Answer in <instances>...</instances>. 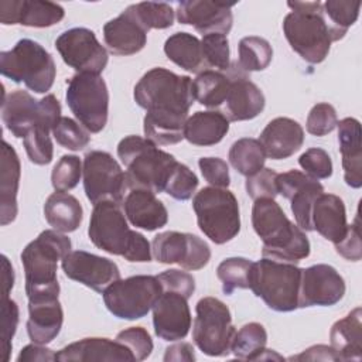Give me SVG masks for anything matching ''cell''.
Returning <instances> with one entry per match:
<instances>
[{
	"mask_svg": "<svg viewBox=\"0 0 362 362\" xmlns=\"http://www.w3.org/2000/svg\"><path fill=\"white\" fill-rule=\"evenodd\" d=\"M134 102L146 110V139L158 146L177 144L184 139L188 112L195 100L192 79L157 66L147 71L134 86Z\"/></svg>",
	"mask_w": 362,
	"mask_h": 362,
	"instance_id": "obj_1",
	"label": "cell"
},
{
	"mask_svg": "<svg viewBox=\"0 0 362 362\" xmlns=\"http://www.w3.org/2000/svg\"><path fill=\"white\" fill-rule=\"evenodd\" d=\"M252 225L263 242V257L294 264L308 257L311 246L305 232L286 216L274 199L259 198L255 201Z\"/></svg>",
	"mask_w": 362,
	"mask_h": 362,
	"instance_id": "obj_2",
	"label": "cell"
},
{
	"mask_svg": "<svg viewBox=\"0 0 362 362\" xmlns=\"http://www.w3.org/2000/svg\"><path fill=\"white\" fill-rule=\"evenodd\" d=\"M72 249L71 239L55 229L42 230L21 252L28 301L51 300L59 296L58 262Z\"/></svg>",
	"mask_w": 362,
	"mask_h": 362,
	"instance_id": "obj_3",
	"label": "cell"
},
{
	"mask_svg": "<svg viewBox=\"0 0 362 362\" xmlns=\"http://www.w3.org/2000/svg\"><path fill=\"white\" fill-rule=\"evenodd\" d=\"M88 236L90 242L106 253L122 256L127 262H150L151 246L140 232L132 230L120 205L112 201H102L93 205L89 221Z\"/></svg>",
	"mask_w": 362,
	"mask_h": 362,
	"instance_id": "obj_4",
	"label": "cell"
},
{
	"mask_svg": "<svg viewBox=\"0 0 362 362\" xmlns=\"http://www.w3.org/2000/svg\"><path fill=\"white\" fill-rule=\"evenodd\" d=\"M291 11L283 20V33L291 49L308 64L322 62L334 37L321 1H288Z\"/></svg>",
	"mask_w": 362,
	"mask_h": 362,
	"instance_id": "obj_5",
	"label": "cell"
},
{
	"mask_svg": "<svg viewBox=\"0 0 362 362\" xmlns=\"http://www.w3.org/2000/svg\"><path fill=\"white\" fill-rule=\"evenodd\" d=\"M117 157L126 167L129 188L164 192L170 174L177 164L173 154L161 150L148 139L127 136L117 144Z\"/></svg>",
	"mask_w": 362,
	"mask_h": 362,
	"instance_id": "obj_6",
	"label": "cell"
},
{
	"mask_svg": "<svg viewBox=\"0 0 362 362\" xmlns=\"http://www.w3.org/2000/svg\"><path fill=\"white\" fill-rule=\"evenodd\" d=\"M301 269L294 263L262 257L253 262L250 290L277 313H290L298 308Z\"/></svg>",
	"mask_w": 362,
	"mask_h": 362,
	"instance_id": "obj_7",
	"label": "cell"
},
{
	"mask_svg": "<svg viewBox=\"0 0 362 362\" xmlns=\"http://www.w3.org/2000/svg\"><path fill=\"white\" fill-rule=\"evenodd\" d=\"M0 72L35 93H45L54 85L57 68L51 54L40 42L23 38L11 49L0 52Z\"/></svg>",
	"mask_w": 362,
	"mask_h": 362,
	"instance_id": "obj_8",
	"label": "cell"
},
{
	"mask_svg": "<svg viewBox=\"0 0 362 362\" xmlns=\"http://www.w3.org/2000/svg\"><path fill=\"white\" fill-rule=\"evenodd\" d=\"M201 232L216 245L232 240L240 230L239 204L228 188L205 187L192 199Z\"/></svg>",
	"mask_w": 362,
	"mask_h": 362,
	"instance_id": "obj_9",
	"label": "cell"
},
{
	"mask_svg": "<svg viewBox=\"0 0 362 362\" xmlns=\"http://www.w3.org/2000/svg\"><path fill=\"white\" fill-rule=\"evenodd\" d=\"M61 117V105L52 93L37 100L27 90L17 89L1 102L3 123L17 139H24L38 127L52 132Z\"/></svg>",
	"mask_w": 362,
	"mask_h": 362,
	"instance_id": "obj_10",
	"label": "cell"
},
{
	"mask_svg": "<svg viewBox=\"0 0 362 362\" xmlns=\"http://www.w3.org/2000/svg\"><path fill=\"white\" fill-rule=\"evenodd\" d=\"M66 103L89 133H99L107 123L109 90L105 79L96 74H76L68 81Z\"/></svg>",
	"mask_w": 362,
	"mask_h": 362,
	"instance_id": "obj_11",
	"label": "cell"
},
{
	"mask_svg": "<svg viewBox=\"0 0 362 362\" xmlns=\"http://www.w3.org/2000/svg\"><path fill=\"white\" fill-rule=\"evenodd\" d=\"M163 287L157 276L137 274L113 281L102 294L110 314L120 320H139L147 315Z\"/></svg>",
	"mask_w": 362,
	"mask_h": 362,
	"instance_id": "obj_12",
	"label": "cell"
},
{
	"mask_svg": "<svg viewBox=\"0 0 362 362\" xmlns=\"http://www.w3.org/2000/svg\"><path fill=\"white\" fill-rule=\"evenodd\" d=\"M192 327L195 345L208 356H226L230 352L235 327L230 310L215 297H204L197 303Z\"/></svg>",
	"mask_w": 362,
	"mask_h": 362,
	"instance_id": "obj_13",
	"label": "cell"
},
{
	"mask_svg": "<svg viewBox=\"0 0 362 362\" xmlns=\"http://www.w3.org/2000/svg\"><path fill=\"white\" fill-rule=\"evenodd\" d=\"M83 188L90 204L112 201L122 205L129 188L126 173L112 154L92 150L85 154L82 164Z\"/></svg>",
	"mask_w": 362,
	"mask_h": 362,
	"instance_id": "obj_14",
	"label": "cell"
},
{
	"mask_svg": "<svg viewBox=\"0 0 362 362\" xmlns=\"http://www.w3.org/2000/svg\"><path fill=\"white\" fill-rule=\"evenodd\" d=\"M55 48L62 61L78 74L100 75L109 61L107 51L98 41L95 33L85 27L64 31L55 40Z\"/></svg>",
	"mask_w": 362,
	"mask_h": 362,
	"instance_id": "obj_15",
	"label": "cell"
},
{
	"mask_svg": "<svg viewBox=\"0 0 362 362\" xmlns=\"http://www.w3.org/2000/svg\"><path fill=\"white\" fill-rule=\"evenodd\" d=\"M151 255L163 264L177 263L185 270H199L209 263L211 249L197 235L167 230L154 236Z\"/></svg>",
	"mask_w": 362,
	"mask_h": 362,
	"instance_id": "obj_16",
	"label": "cell"
},
{
	"mask_svg": "<svg viewBox=\"0 0 362 362\" xmlns=\"http://www.w3.org/2000/svg\"><path fill=\"white\" fill-rule=\"evenodd\" d=\"M345 290L346 287L342 276L329 264L320 263L301 269L298 308L334 305L342 300Z\"/></svg>",
	"mask_w": 362,
	"mask_h": 362,
	"instance_id": "obj_17",
	"label": "cell"
},
{
	"mask_svg": "<svg viewBox=\"0 0 362 362\" xmlns=\"http://www.w3.org/2000/svg\"><path fill=\"white\" fill-rule=\"evenodd\" d=\"M61 266L68 279L98 293L120 279V270L113 260L85 250H71L61 260Z\"/></svg>",
	"mask_w": 362,
	"mask_h": 362,
	"instance_id": "obj_18",
	"label": "cell"
},
{
	"mask_svg": "<svg viewBox=\"0 0 362 362\" xmlns=\"http://www.w3.org/2000/svg\"><path fill=\"white\" fill-rule=\"evenodd\" d=\"M277 192L290 201L297 226L305 232H311L313 205L324 192V187L305 173L290 170L277 175Z\"/></svg>",
	"mask_w": 362,
	"mask_h": 362,
	"instance_id": "obj_19",
	"label": "cell"
},
{
	"mask_svg": "<svg viewBox=\"0 0 362 362\" xmlns=\"http://www.w3.org/2000/svg\"><path fill=\"white\" fill-rule=\"evenodd\" d=\"M233 4L209 0H184L177 4V20L192 25L202 35L228 34L233 24Z\"/></svg>",
	"mask_w": 362,
	"mask_h": 362,
	"instance_id": "obj_20",
	"label": "cell"
},
{
	"mask_svg": "<svg viewBox=\"0 0 362 362\" xmlns=\"http://www.w3.org/2000/svg\"><path fill=\"white\" fill-rule=\"evenodd\" d=\"M230 86L223 102V115L229 122L250 120L259 116L266 105L260 88L253 83L246 72L236 64H230Z\"/></svg>",
	"mask_w": 362,
	"mask_h": 362,
	"instance_id": "obj_21",
	"label": "cell"
},
{
	"mask_svg": "<svg viewBox=\"0 0 362 362\" xmlns=\"http://www.w3.org/2000/svg\"><path fill=\"white\" fill-rule=\"evenodd\" d=\"M154 332L163 341L184 339L191 328L188 298L174 291H163L153 305Z\"/></svg>",
	"mask_w": 362,
	"mask_h": 362,
	"instance_id": "obj_22",
	"label": "cell"
},
{
	"mask_svg": "<svg viewBox=\"0 0 362 362\" xmlns=\"http://www.w3.org/2000/svg\"><path fill=\"white\" fill-rule=\"evenodd\" d=\"M65 16L64 7L41 0H3L0 1V23L4 25L21 24L45 28L58 24Z\"/></svg>",
	"mask_w": 362,
	"mask_h": 362,
	"instance_id": "obj_23",
	"label": "cell"
},
{
	"mask_svg": "<svg viewBox=\"0 0 362 362\" xmlns=\"http://www.w3.org/2000/svg\"><path fill=\"white\" fill-rule=\"evenodd\" d=\"M122 206L129 222L147 232L157 230L168 222L165 205L150 189L130 188L122 202Z\"/></svg>",
	"mask_w": 362,
	"mask_h": 362,
	"instance_id": "obj_24",
	"label": "cell"
},
{
	"mask_svg": "<svg viewBox=\"0 0 362 362\" xmlns=\"http://www.w3.org/2000/svg\"><path fill=\"white\" fill-rule=\"evenodd\" d=\"M259 141L266 157L272 160H284L301 148L304 143V130L298 122L290 117H276L263 129Z\"/></svg>",
	"mask_w": 362,
	"mask_h": 362,
	"instance_id": "obj_25",
	"label": "cell"
},
{
	"mask_svg": "<svg viewBox=\"0 0 362 362\" xmlns=\"http://www.w3.org/2000/svg\"><path fill=\"white\" fill-rule=\"evenodd\" d=\"M103 41L113 55H133L147 44V31L126 8L103 25Z\"/></svg>",
	"mask_w": 362,
	"mask_h": 362,
	"instance_id": "obj_26",
	"label": "cell"
},
{
	"mask_svg": "<svg viewBox=\"0 0 362 362\" xmlns=\"http://www.w3.org/2000/svg\"><path fill=\"white\" fill-rule=\"evenodd\" d=\"M58 362L86 361H136L123 344L109 338H83L72 342L57 352Z\"/></svg>",
	"mask_w": 362,
	"mask_h": 362,
	"instance_id": "obj_27",
	"label": "cell"
},
{
	"mask_svg": "<svg viewBox=\"0 0 362 362\" xmlns=\"http://www.w3.org/2000/svg\"><path fill=\"white\" fill-rule=\"evenodd\" d=\"M313 230L337 245L348 230L344 201L335 194L322 192L314 202L311 211Z\"/></svg>",
	"mask_w": 362,
	"mask_h": 362,
	"instance_id": "obj_28",
	"label": "cell"
},
{
	"mask_svg": "<svg viewBox=\"0 0 362 362\" xmlns=\"http://www.w3.org/2000/svg\"><path fill=\"white\" fill-rule=\"evenodd\" d=\"M338 143L342 156L344 180L351 188L362 185V150L361 123L355 117H345L338 122Z\"/></svg>",
	"mask_w": 362,
	"mask_h": 362,
	"instance_id": "obj_29",
	"label": "cell"
},
{
	"mask_svg": "<svg viewBox=\"0 0 362 362\" xmlns=\"http://www.w3.org/2000/svg\"><path fill=\"white\" fill-rule=\"evenodd\" d=\"M64 311L58 298L28 301L27 334L35 344L47 345L62 328Z\"/></svg>",
	"mask_w": 362,
	"mask_h": 362,
	"instance_id": "obj_30",
	"label": "cell"
},
{
	"mask_svg": "<svg viewBox=\"0 0 362 362\" xmlns=\"http://www.w3.org/2000/svg\"><path fill=\"white\" fill-rule=\"evenodd\" d=\"M20 158L6 140L1 144V181H0V223H11L18 212L17 192L20 185Z\"/></svg>",
	"mask_w": 362,
	"mask_h": 362,
	"instance_id": "obj_31",
	"label": "cell"
},
{
	"mask_svg": "<svg viewBox=\"0 0 362 362\" xmlns=\"http://www.w3.org/2000/svg\"><path fill=\"white\" fill-rule=\"evenodd\" d=\"M362 310L354 308L334 322L329 331L331 346L339 361H361L362 356Z\"/></svg>",
	"mask_w": 362,
	"mask_h": 362,
	"instance_id": "obj_32",
	"label": "cell"
},
{
	"mask_svg": "<svg viewBox=\"0 0 362 362\" xmlns=\"http://www.w3.org/2000/svg\"><path fill=\"white\" fill-rule=\"evenodd\" d=\"M229 132V120L222 112L205 110L195 112L187 119L184 139L194 146L218 144Z\"/></svg>",
	"mask_w": 362,
	"mask_h": 362,
	"instance_id": "obj_33",
	"label": "cell"
},
{
	"mask_svg": "<svg viewBox=\"0 0 362 362\" xmlns=\"http://www.w3.org/2000/svg\"><path fill=\"white\" fill-rule=\"evenodd\" d=\"M44 216L52 229L69 233L81 226L83 209L81 202L71 194L55 191L44 204Z\"/></svg>",
	"mask_w": 362,
	"mask_h": 362,
	"instance_id": "obj_34",
	"label": "cell"
},
{
	"mask_svg": "<svg viewBox=\"0 0 362 362\" xmlns=\"http://www.w3.org/2000/svg\"><path fill=\"white\" fill-rule=\"evenodd\" d=\"M164 52L170 61L188 72L199 74L208 69L201 41L189 33H175L170 35L164 42Z\"/></svg>",
	"mask_w": 362,
	"mask_h": 362,
	"instance_id": "obj_35",
	"label": "cell"
},
{
	"mask_svg": "<svg viewBox=\"0 0 362 362\" xmlns=\"http://www.w3.org/2000/svg\"><path fill=\"white\" fill-rule=\"evenodd\" d=\"M230 81V69H226V72L216 69H205L199 72L192 81L195 100L206 107H218L223 105Z\"/></svg>",
	"mask_w": 362,
	"mask_h": 362,
	"instance_id": "obj_36",
	"label": "cell"
},
{
	"mask_svg": "<svg viewBox=\"0 0 362 362\" xmlns=\"http://www.w3.org/2000/svg\"><path fill=\"white\" fill-rule=\"evenodd\" d=\"M229 163L242 175L250 177L264 167L266 154L257 139L243 137L229 148Z\"/></svg>",
	"mask_w": 362,
	"mask_h": 362,
	"instance_id": "obj_37",
	"label": "cell"
},
{
	"mask_svg": "<svg viewBox=\"0 0 362 362\" xmlns=\"http://www.w3.org/2000/svg\"><path fill=\"white\" fill-rule=\"evenodd\" d=\"M266 328L259 322H249L235 332L230 352L235 355V358L242 361H257L262 352L266 349Z\"/></svg>",
	"mask_w": 362,
	"mask_h": 362,
	"instance_id": "obj_38",
	"label": "cell"
},
{
	"mask_svg": "<svg viewBox=\"0 0 362 362\" xmlns=\"http://www.w3.org/2000/svg\"><path fill=\"white\" fill-rule=\"evenodd\" d=\"M238 65L245 72H255L266 69L273 58V48L270 42L262 37L249 35L239 41Z\"/></svg>",
	"mask_w": 362,
	"mask_h": 362,
	"instance_id": "obj_39",
	"label": "cell"
},
{
	"mask_svg": "<svg viewBox=\"0 0 362 362\" xmlns=\"http://www.w3.org/2000/svg\"><path fill=\"white\" fill-rule=\"evenodd\" d=\"M136 21L148 33V30H164L174 23V8L168 3L141 1L127 7Z\"/></svg>",
	"mask_w": 362,
	"mask_h": 362,
	"instance_id": "obj_40",
	"label": "cell"
},
{
	"mask_svg": "<svg viewBox=\"0 0 362 362\" xmlns=\"http://www.w3.org/2000/svg\"><path fill=\"white\" fill-rule=\"evenodd\" d=\"M253 262L246 257H228L216 269V276L222 281V290L230 296L236 288L250 287V273Z\"/></svg>",
	"mask_w": 362,
	"mask_h": 362,
	"instance_id": "obj_41",
	"label": "cell"
},
{
	"mask_svg": "<svg viewBox=\"0 0 362 362\" xmlns=\"http://www.w3.org/2000/svg\"><path fill=\"white\" fill-rule=\"evenodd\" d=\"M324 14L331 20L329 28L334 37V41L344 38L348 28L355 24L359 16L361 1L349 0H327L322 4Z\"/></svg>",
	"mask_w": 362,
	"mask_h": 362,
	"instance_id": "obj_42",
	"label": "cell"
},
{
	"mask_svg": "<svg viewBox=\"0 0 362 362\" xmlns=\"http://www.w3.org/2000/svg\"><path fill=\"white\" fill-rule=\"evenodd\" d=\"M82 177V163L78 156H62L52 168L51 184L55 191L66 192L75 188Z\"/></svg>",
	"mask_w": 362,
	"mask_h": 362,
	"instance_id": "obj_43",
	"label": "cell"
},
{
	"mask_svg": "<svg viewBox=\"0 0 362 362\" xmlns=\"http://www.w3.org/2000/svg\"><path fill=\"white\" fill-rule=\"evenodd\" d=\"M202 54L206 66L215 68L216 71H226L230 66L229 40L225 34H206L201 40Z\"/></svg>",
	"mask_w": 362,
	"mask_h": 362,
	"instance_id": "obj_44",
	"label": "cell"
},
{
	"mask_svg": "<svg viewBox=\"0 0 362 362\" xmlns=\"http://www.w3.org/2000/svg\"><path fill=\"white\" fill-rule=\"evenodd\" d=\"M198 182L195 173L185 164L177 161L165 184L164 192L177 201H187L195 194Z\"/></svg>",
	"mask_w": 362,
	"mask_h": 362,
	"instance_id": "obj_45",
	"label": "cell"
},
{
	"mask_svg": "<svg viewBox=\"0 0 362 362\" xmlns=\"http://www.w3.org/2000/svg\"><path fill=\"white\" fill-rule=\"evenodd\" d=\"M52 134L59 146L72 151H79L85 148L90 141L89 132L85 127L79 126V123H76L71 117L64 116L54 126Z\"/></svg>",
	"mask_w": 362,
	"mask_h": 362,
	"instance_id": "obj_46",
	"label": "cell"
},
{
	"mask_svg": "<svg viewBox=\"0 0 362 362\" xmlns=\"http://www.w3.org/2000/svg\"><path fill=\"white\" fill-rule=\"evenodd\" d=\"M23 144L31 163L37 165H47L52 161L54 146L49 137V130L38 127L30 132L23 139Z\"/></svg>",
	"mask_w": 362,
	"mask_h": 362,
	"instance_id": "obj_47",
	"label": "cell"
},
{
	"mask_svg": "<svg viewBox=\"0 0 362 362\" xmlns=\"http://www.w3.org/2000/svg\"><path fill=\"white\" fill-rule=\"evenodd\" d=\"M337 124H338L337 110L332 105L325 102L314 105L305 122L307 132L317 137L331 133L337 127Z\"/></svg>",
	"mask_w": 362,
	"mask_h": 362,
	"instance_id": "obj_48",
	"label": "cell"
},
{
	"mask_svg": "<svg viewBox=\"0 0 362 362\" xmlns=\"http://www.w3.org/2000/svg\"><path fill=\"white\" fill-rule=\"evenodd\" d=\"M298 164L307 175L315 180H325L332 175V160L322 148L311 147L305 150L300 156Z\"/></svg>",
	"mask_w": 362,
	"mask_h": 362,
	"instance_id": "obj_49",
	"label": "cell"
},
{
	"mask_svg": "<svg viewBox=\"0 0 362 362\" xmlns=\"http://www.w3.org/2000/svg\"><path fill=\"white\" fill-rule=\"evenodd\" d=\"M115 339L129 348L136 361L147 359L153 351L151 337L143 327L126 328L120 331Z\"/></svg>",
	"mask_w": 362,
	"mask_h": 362,
	"instance_id": "obj_50",
	"label": "cell"
},
{
	"mask_svg": "<svg viewBox=\"0 0 362 362\" xmlns=\"http://www.w3.org/2000/svg\"><path fill=\"white\" fill-rule=\"evenodd\" d=\"M277 173L272 168H262L256 174L246 178L245 188L252 199L272 198L274 199L277 192Z\"/></svg>",
	"mask_w": 362,
	"mask_h": 362,
	"instance_id": "obj_51",
	"label": "cell"
},
{
	"mask_svg": "<svg viewBox=\"0 0 362 362\" xmlns=\"http://www.w3.org/2000/svg\"><path fill=\"white\" fill-rule=\"evenodd\" d=\"M1 307V361L7 362L11 352V339L18 325V305L14 300L3 297Z\"/></svg>",
	"mask_w": 362,
	"mask_h": 362,
	"instance_id": "obj_52",
	"label": "cell"
},
{
	"mask_svg": "<svg viewBox=\"0 0 362 362\" xmlns=\"http://www.w3.org/2000/svg\"><path fill=\"white\" fill-rule=\"evenodd\" d=\"M198 165L202 177L211 187L228 188L230 184L229 167L226 161L219 157H201Z\"/></svg>",
	"mask_w": 362,
	"mask_h": 362,
	"instance_id": "obj_53",
	"label": "cell"
},
{
	"mask_svg": "<svg viewBox=\"0 0 362 362\" xmlns=\"http://www.w3.org/2000/svg\"><path fill=\"white\" fill-rule=\"evenodd\" d=\"M163 291H174L189 298L195 291V279L192 274L178 269H170L157 276Z\"/></svg>",
	"mask_w": 362,
	"mask_h": 362,
	"instance_id": "obj_54",
	"label": "cell"
},
{
	"mask_svg": "<svg viewBox=\"0 0 362 362\" xmlns=\"http://www.w3.org/2000/svg\"><path fill=\"white\" fill-rule=\"evenodd\" d=\"M335 250L339 256L351 262H359L362 257V246H361V233H359V221L358 216L352 225H348L346 235L341 242H338Z\"/></svg>",
	"mask_w": 362,
	"mask_h": 362,
	"instance_id": "obj_55",
	"label": "cell"
},
{
	"mask_svg": "<svg viewBox=\"0 0 362 362\" xmlns=\"http://www.w3.org/2000/svg\"><path fill=\"white\" fill-rule=\"evenodd\" d=\"M35 362V361H40V362H51V361H57V354L47 348L45 345H41V344H30V345H25L18 356H17V362Z\"/></svg>",
	"mask_w": 362,
	"mask_h": 362,
	"instance_id": "obj_56",
	"label": "cell"
},
{
	"mask_svg": "<svg viewBox=\"0 0 362 362\" xmlns=\"http://www.w3.org/2000/svg\"><path fill=\"white\" fill-rule=\"evenodd\" d=\"M290 361H339L337 352L329 345H314L301 352L300 355L288 358Z\"/></svg>",
	"mask_w": 362,
	"mask_h": 362,
	"instance_id": "obj_57",
	"label": "cell"
},
{
	"mask_svg": "<svg viewBox=\"0 0 362 362\" xmlns=\"http://www.w3.org/2000/svg\"><path fill=\"white\" fill-rule=\"evenodd\" d=\"M164 361L171 362V361H195V354L194 348L188 342H180L168 346L164 354Z\"/></svg>",
	"mask_w": 362,
	"mask_h": 362,
	"instance_id": "obj_58",
	"label": "cell"
},
{
	"mask_svg": "<svg viewBox=\"0 0 362 362\" xmlns=\"http://www.w3.org/2000/svg\"><path fill=\"white\" fill-rule=\"evenodd\" d=\"M1 263H3V297H7L10 290L14 286V270L11 263L4 255L1 256Z\"/></svg>",
	"mask_w": 362,
	"mask_h": 362,
	"instance_id": "obj_59",
	"label": "cell"
}]
</instances>
